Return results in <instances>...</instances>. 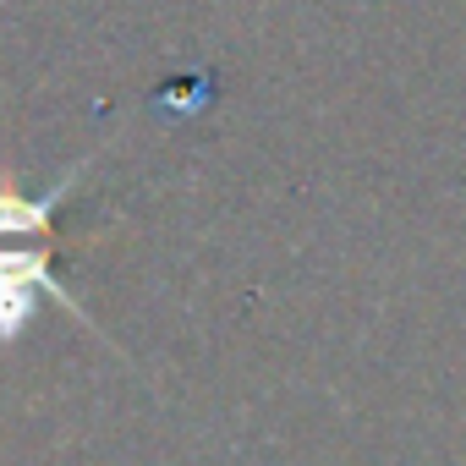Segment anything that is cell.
I'll list each match as a JSON object with an SVG mask.
<instances>
[{"label": "cell", "instance_id": "2", "mask_svg": "<svg viewBox=\"0 0 466 466\" xmlns=\"http://www.w3.org/2000/svg\"><path fill=\"white\" fill-rule=\"evenodd\" d=\"M94 154H83L72 170H61V181L50 192H28L17 181H0V242H28V248H50L56 242V214L61 203L83 187Z\"/></svg>", "mask_w": 466, "mask_h": 466}, {"label": "cell", "instance_id": "1", "mask_svg": "<svg viewBox=\"0 0 466 466\" xmlns=\"http://www.w3.org/2000/svg\"><path fill=\"white\" fill-rule=\"evenodd\" d=\"M39 297H50L66 319H77L83 329H94V313L61 286V275H56V264H50V248H28V242L0 248V346H12V340L34 324Z\"/></svg>", "mask_w": 466, "mask_h": 466}]
</instances>
